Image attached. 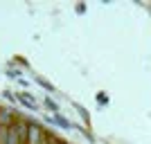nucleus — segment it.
Returning a JSON list of instances; mask_svg holds the SVG:
<instances>
[{"label": "nucleus", "instance_id": "obj_1", "mask_svg": "<svg viewBox=\"0 0 151 144\" xmlns=\"http://www.w3.org/2000/svg\"><path fill=\"white\" fill-rule=\"evenodd\" d=\"M0 144H65L50 135L41 126L29 124L25 119L0 108Z\"/></svg>", "mask_w": 151, "mask_h": 144}]
</instances>
